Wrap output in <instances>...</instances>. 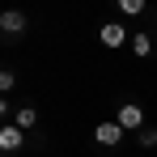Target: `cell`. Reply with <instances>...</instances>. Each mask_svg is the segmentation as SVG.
<instances>
[{
    "label": "cell",
    "instance_id": "cell-10",
    "mask_svg": "<svg viewBox=\"0 0 157 157\" xmlns=\"http://www.w3.org/2000/svg\"><path fill=\"white\" fill-rule=\"evenodd\" d=\"M119 13H128V17H136V13H144V4H140V0H119Z\"/></svg>",
    "mask_w": 157,
    "mask_h": 157
},
{
    "label": "cell",
    "instance_id": "cell-2",
    "mask_svg": "<svg viewBox=\"0 0 157 157\" xmlns=\"http://www.w3.org/2000/svg\"><path fill=\"white\" fill-rule=\"evenodd\" d=\"M115 123H119L123 132H140V128H144V110H140V102H119Z\"/></svg>",
    "mask_w": 157,
    "mask_h": 157
},
{
    "label": "cell",
    "instance_id": "cell-7",
    "mask_svg": "<svg viewBox=\"0 0 157 157\" xmlns=\"http://www.w3.org/2000/svg\"><path fill=\"white\" fill-rule=\"evenodd\" d=\"M128 43H132V55H140V59H144V55L153 51V38H149V30H140V34H132Z\"/></svg>",
    "mask_w": 157,
    "mask_h": 157
},
{
    "label": "cell",
    "instance_id": "cell-11",
    "mask_svg": "<svg viewBox=\"0 0 157 157\" xmlns=\"http://www.w3.org/2000/svg\"><path fill=\"white\" fill-rule=\"evenodd\" d=\"M9 110H13V102H9V98H0V123L9 119Z\"/></svg>",
    "mask_w": 157,
    "mask_h": 157
},
{
    "label": "cell",
    "instance_id": "cell-9",
    "mask_svg": "<svg viewBox=\"0 0 157 157\" xmlns=\"http://www.w3.org/2000/svg\"><path fill=\"white\" fill-rule=\"evenodd\" d=\"M136 144L140 149H157V128H140L136 132Z\"/></svg>",
    "mask_w": 157,
    "mask_h": 157
},
{
    "label": "cell",
    "instance_id": "cell-1",
    "mask_svg": "<svg viewBox=\"0 0 157 157\" xmlns=\"http://www.w3.org/2000/svg\"><path fill=\"white\" fill-rule=\"evenodd\" d=\"M26 13H17V9H4V13H0V38H13V43H17V38H21V34H26Z\"/></svg>",
    "mask_w": 157,
    "mask_h": 157
},
{
    "label": "cell",
    "instance_id": "cell-4",
    "mask_svg": "<svg viewBox=\"0 0 157 157\" xmlns=\"http://www.w3.org/2000/svg\"><path fill=\"white\" fill-rule=\"evenodd\" d=\"M128 38H132V34L119 26V21H106V26L98 30V43H102V47H115V51H119V47H123Z\"/></svg>",
    "mask_w": 157,
    "mask_h": 157
},
{
    "label": "cell",
    "instance_id": "cell-5",
    "mask_svg": "<svg viewBox=\"0 0 157 157\" xmlns=\"http://www.w3.org/2000/svg\"><path fill=\"white\" fill-rule=\"evenodd\" d=\"M94 140H98L102 149H115V144L123 140V128H119L115 119H106V123H98V128H94Z\"/></svg>",
    "mask_w": 157,
    "mask_h": 157
},
{
    "label": "cell",
    "instance_id": "cell-8",
    "mask_svg": "<svg viewBox=\"0 0 157 157\" xmlns=\"http://www.w3.org/2000/svg\"><path fill=\"white\" fill-rule=\"evenodd\" d=\"M13 89H17V72H13V68H0V98L13 94Z\"/></svg>",
    "mask_w": 157,
    "mask_h": 157
},
{
    "label": "cell",
    "instance_id": "cell-3",
    "mask_svg": "<svg viewBox=\"0 0 157 157\" xmlns=\"http://www.w3.org/2000/svg\"><path fill=\"white\" fill-rule=\"evenodd\" d=\"M17 149H26V132L17 123H0V153H17Z\"/></svg>",
    "mask_w": 157,
    "mask_h": 157
},
{
    "label": "cell",
    "instance_id": "cell-6",
    "mask_svg": "<svg viewBox=\"0 0 157 157\" xmlns=\"http://www.w3.org/2000/svg\"><path fill=\"white\" fill-rule=\"evenodd\" d=\"M13 123H17V128H21V132H30V128H34V123H38V110H34V106H17V115H13Z\"/></svg>",
    "mask_w": 157,
    "mask_h": 157
}]
</instances>
